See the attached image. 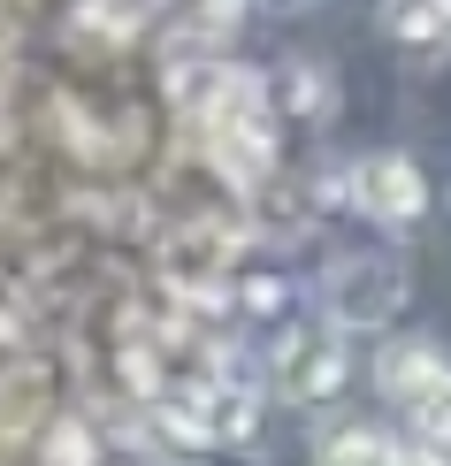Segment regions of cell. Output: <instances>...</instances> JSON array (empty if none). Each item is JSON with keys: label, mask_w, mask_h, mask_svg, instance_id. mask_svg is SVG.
Instances as JSON below:
<instances>
[{"label": "cell", "mask_w": 451, "mask_h": 466, "mask_svg": "<svg viewBox=\"0 0 451 466\" xmlns=\"http://www.w3.org/2000/svg\"><path fill=\"white\" fill-rule=\"evenodd\" d=\"M268 382H276V398H291V405H329L344 390V337L322 329V321L291 329L276 344V360H268Z\"/></svg>", "instance_id": "1"}, {"label": "cell", "mask_w": 451, "mask_h": 466, "mask_svg": "<svg viewBox=\"0 0 451 466\" xmlns=\"http://www.w3.org/2000/svg\"><path fill=\"white\" fill-rule=\"evenodd\" d=\"M352 207H360L367 222H383V229H405V222H421L428 215V177L405 153H367V161H352Z\"/></svg>", "instance_id": "2"}, {"label": "cell", "mask_w": 451, "mask_h": 466, "mask_svg": "<svg viewBox=\"0 0 451 466\" xmlns=\"http://www.w3.org/2000/svg\"><path fill=\"white\" fill-rule=\"evenodd\" d=\"M405 299V268L398 260H344L337 276L322 283V306H329V329H383Z\"/></svg>", "instance_id": "3"}, {"label": "cell", "mask_w": 451, "mask_h": 466, "mask_svg": "<svg viewBox=\"0 0 451 466\" xmlns=\"http://www.w3.org/2000/svg\"><path fill=\"white\" fill-rule=\"evenodd\" d=\"M398 466H444V451H428V443H414V451H398Z\"/></svg>", "instance_id": "8"}, {"label": "cell", "mask_w": 451, "mask_h": 466, "mask_svg": "<svg viewBox=\"0 0 451 466\" xmlns=\"http://www.w3.org/2000/svg\"><path fill=\"white\" fill-rule=\"evenodd\" d=\"M436 367H444V352H428V344H390V352H383V390L405 405L428 375H436Z\"/></svg>", "instance_id": "7"}, {"label": "cell", "mask_w": 451, "mask_h": 466, "mask_svg": "<svg viewBox=\"0 0 451 466\" xmlns=\"http://www.w3.org/2000/svg\"><path fill=\"white\" fill-rule=\"evenodd\" d=\"M313 466H398V443H390L383 429H337Z\"/></svg>", "instance_id": "6"}, {"label": "cell", "mask_w": 451, "mask_h": 466, "mask_svg": "<svg viewBox=\"0 0 451 466\" xmlns=\"http://www.w3.org/2000/svg\"><path fill=\"white\" fill-rule=\"evenodd\" d=\"M405 420H414V443H428V451L451 443V367H436V375L405 398Z\"/></svg>", "instance_id": "5"}, {"label": "cell", "mask_w": 451, "mask_h": 466, "mask_svg": "<svg viewBox=\"0 0 451 466\" xmlns=\"http://www.w3.org/2000/svg\"><path fill=\"white\" fill-rule=\"evenodd\" d=\"M375 24L398 46H451V0H383Z\"/></svg>", "instance_id": "4"}]
</instances>
